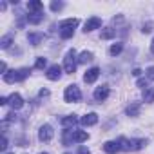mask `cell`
<instances>
[{"label":"cell","instance_id":"2e32d148","mask_svg":"<svg viewBox=\"0 0 154 154\" xmlns=\"http://www.w3.org/2000/svg\"><path fill=\"white\" fill-rule=\"evenodd\" d=\"M27 40H29L31 45H38V44L44 40V35H42V33H29V35H27Z\"/></svg>","mask_w":154,"mask_h":154},{"label":"cell","instance_id":"5b68a950","mask_svg":"<svg viewBox=\"0 0 154 154\" xmlns=\"http://www.w3.org/2000/svg\"><path fill=\"white\" fill-rule=\"evenodd\" d=\"M53 136H54V131H53L51 125L45 123V125L40 127V131H38V138H40V141H51Z\"/></svg>","mask_w":154,"mask_h":154},{"label":"cell","instance_id":"836d02e7","mask_svg":"<svg viewBox=\"0 0 154 154\" xmlns=\"http://www.w3.org/2000/svg\"><path fill=\"white\" fill-rule=\"evenodd\" d=\"M132 74H134V76H140V74H141V71H140V69H134V71H132Z\"/></svg>","mask_w":154,"mask_h":154},{"label":"cell","instance_id":"5bb4252c","mask_svg":"<svg viewBox=\"0 0 154 154\" xmlns=\"http://www.w3.org/2000/svg\"><path fill=\"white\" fill-rule=\"evenodd\" d=\"M103 150H105L107 154H114V152L120 150V143H118V141H105V143H103Z\"/></svg>","mask_w":154,"mask_h":154},{"label":"cell","instance_id":"ba28073f","mask_svg":"<svg viewBox=\"0 0 154 154\" xmlns=\"http://www.w3.org/2000/svg\"><path fill=\"white\" fill-rule=\"evenodd\" d=\"M100 27H102V20H100L98 17H91V18L85 22L84 31H85V33H89V31H94V29H100Z\"/></svg>","mask_w":154,"mask_h":154},{"label":"cell","instance_id":"d590c367","mask_svg":"<svg viewBox=\"0 0 154 154\" xmlns=\"http://www.w3.org/2000/svg\"><path fill=\"white\" fill-rule=\"evenodd\" d=\"M8 154H15V152H8Z\"/></svg>","mask_w":154,"mask_h":154},{"label":"cell","instance_id":"44dd1931","mask_svg":"<svg viewBox=\"0 0 154 154\" xmlns=\"http://www.w3.org/2000/svg\"><path fill=\"white\" fill-rule=\"evenodd\" d=\"M11 42H13V35H6V36H2V40H0V47L8 49L11 45Z\"/></svg>","mask_w":154,"mask_h":154},{"label":"cell","instance_id":"83f0119b","mask_svg":"<svg viewBox=\"0 0 154 154\" xmlns=\"http://www.w3.org/2000/svg\"><path fill=\"white\" fill-rule=\"evenodd\" d=\"M147 82H149L147 78H145V80H138V87H141V89H147Z\"/></svg>","mask_w":154,"mask_h":154},{"label":"cell","instance_id":"8d00e7d4","mask_svg":"<svg viewBox=\"0 0 154 154\" xmlns=\"http://www.w3.org/2000/svg\"><path fill=\"white\" fill-rule=\"evenodd\" d=\"M40 154H47V152H40Z\"/></svg>","mask_w":154,"mask_h":154},{"label":"cell","instance_id":"ac0fdd59","mask_svg":"<svg viewBox=\"0 0 154 154\" xmlns=\"http://www.w3.org/2000/svg\"><path fill=\"white\" fill-rule=\"evenodd\" d=\"M93 60V53L91 51H84L80 56H78V63H87V62H91Z\"/></svg>","mask_w":154,"mask_h":154},{"label":"cell","instance_id":"3957f363","mask_svg":"<svg viewBox=\"0 0 154 154\" xmlns=\"http://www.w3.org/2000/svg\"><path fill=\"white\" fill-rule=\"evenodd\" d=\"M76 63H78V58H76V51L74 49H69L65 58H63V71L67 74H72L76 71Z\"/></svg>","mask_w":154,"mask_h":154},{"label":"cell","instance_id":"6da1fadb","mask_svg":"<svg viewBox=\"0 0 154 154\" xmlns=\"http://www.w3.org/2000/svg\"><path fill=\"white\" fill-rule=\"evenodd\" d=\"M29 76V69L27 67H22V69H13V71H9V72H6L4 74V82L6 84H15V82H24L26 78Z\"/></svg>","mask_w":154,"mask_h":154},{"label":"cell","instance_id":"484cf974","mask_svg":"<svg viewBox=\"0 0 154 154\" xmlns=\"http://www.w3.org/2000/svg\"><path fill=\"white\" fill-rule=\"evenodd\" d=\"M145 76H147V80H154V65H150V67L145 71Z\"/></svg>","mask_w":154,"mask_h":154},{"label":"cell","instance_id":"4fadbf2b","mask_svg":"<svg viewBox=\"0 0 154 154\" xmlns=\"http://www.w3.org/2000/svg\"><path fill=\"white\" fill-rule=\"evenodd\" d=\"M140 111H141V103L140 102H134V103H131L127 109H125V112H127V116H138L140 114Z\"/></svg>","mask_w":154,"mask_h":154},{"label":"cell","instance_id":"d6a6232c","mask_svg":"<svg viewBox=\"0 0 154 154\" xmlns=\"http://www.w3.org/2000/svg\"><path fill=\"white\" fill-rule=\"evenodd\" d=\"M47 94H49V91H47V89H42V91H40V96H47Z\"/></svg>","mask_w":154,"mask_h":154},{"label":"cell","instance_id":"52a82bcc","mask_svg":"<svg viewBox=\"0 0 154 154\" xmlns=\"http://www.w3.org/2000/svg\"><path fill=\"white\" fill-rule=\"evenodd\" d=\"M47 78L49 80H53V82H56V80H60L62 78V67L60 65H51L49 69H47Z\"/></svg>","mask_w":154,"mask_h":154},{"label":"cell","instance_id":"d6986e66","mask_svg":"<svg viewBox=\"0 0 154 154\" xmlns=\"http://www.w3.org/2000/svg\"><path fill=\"white\" fill-rule=\"evenodd\" d=\"M27 20L29 24H40L44 20V15L42 13H35V15H27Z\"/></svg>","mask_w":154,"mask_h":154},{"label":"cell","instance_id":"e575fe53","mask_svg":"<svg viewBox=\"0 0 154 154\" xmlns=\"http://www.w3.org/2000/svg\"><path fill=\"white\" fill-rule=\"evenodd\" d=\"M150 51L154 53V38H152V42H150Z\"/></svg>","mask_w":154,"mask_h":154},{"label":"cell","instance_id":"d4e9b609","mask_svg":"<svg viewBox=\"0 0 154 154\" xmlns=\"http://www.w3.org/2000/svg\"><path fill=\"white\" fill-rule=\"evenodd\" d=\"M45 65H47V60H45L44 56H38L36 62H35V67H36V69H44Z\"/></svg>","mask_w":154,"mask_h":154},{"label":"cell","instance_id":"cb8c5ba5","mask_svg":"<svg viewBox=\"0 0 154 154\" xmlns=\"http://www.w3.org/2000/svg\"><path fill=\"white\" fill-rule=\"evenodd\" d=\"M114 35H116V31L111 29V27H105V29L102 31V38H103V40H109V38H112Z\"/></svg>","mask_w":154,"mask_h":154},{"label":"cell","instance_id":"30bf717a","mask_svg":"<svg viewBox=\"0 0 154 154\" xmlns=\"http://www.w3.org/2000/svg\"><path fill=\"white\" fill-rule=\"evenodd\" d=\"M107 98H109V87L107 85H102L94 91V100L96 102H105Z\"/></svg>","mask_w":154,"mask_h":154},{"label":"cell","instance_id":"8fae6325","mask_svg":"<svg viewBox=\"0 0 154 154\" xmlns=\"http://www.w3.org/2000/svg\"><path fill=\"white\" fill-rule=\"evenodd\" d=\"M98 122V114L96 112H89V114H85L82 120H80V123L84 125V127H91V125H94Z\"/></svg>","mask_w":154,"mask_h":154},{"label":"cell","instance_id":"277c9868","mask_svg":"<svg viewBox=\"0 0 154 154\" xmlns=\"http://www.w3.org/2000/svg\"><path fill=\"white\" fill-rule=\"evenodd\" d=\"M63 100L65 102H69V103H72V102H80L82 100V93H80V87L78 85H69V87H65V93H63Z\"/></svg>","mask_w":154,"mask_h":154},{"label":"cell","instance_id":"9c48e42d","mask_svg":"<svg viewBox=\"0 0 154 154\" xmlns=\"http://www.w3.org/2000/svg\"><path fill=\"white\" fill-rule=\"evenodd\" d=\"M98 76H100V69H98V67H93V69H89V71L84 74V82H85V84H94Z\"/></svg>","mask_w":154,"mask_h":154},{"label":"cell","instance_id":"603a6c76","mask_svg":"<svg viewBox=\"0 0 154 154\" xmlns=\"http://www.w3.org/2000/svg\"><path fill=\"white\" fill-rule=\"evenodd\" d=\"M122 49H123V44H120V42H118V44H112V45H111L109 53H111L112 56H116V54H120V53H122Z\"/></svg>","mask_w":154,"mask_h":154},{"label":"cell","instance_id":"e0dca14e","mask_svg":"<svg viewBox=\"0 0 154 154\" xmlns=\"http://www.w3.org/2000/svg\"><path fill=\"white\" fill-rule=\"evenodd\" d=\"M72 35H74V29H72V27H60V36H62L63 40L72 38Z\"/></svg>","mask_w":154,"mask_h":154},{"label":"cell","instance_id":"f1b7e54d","mask_svg":"<svg viewBox=\"0 0 154 154\" xmlns=\"http://www.w3.org/2000/svg\"><path fill=\"white\" fill-rule=\"evenodd\" d=\"M78 154H91V152H89L87 147H80V149H78Z\"/></svg>","mask_w":154,"mask_h":154},{"label":"cell","instance_id":"f546056e","mask_svg":"<svg viewBox=\"0 0 154 154\" xmlns=\"http://www.w3.org/2000/svg\"><path fill=\"white\" fill-rule=\"evenodd\" d=\"M8 143H9V141H8V138L4 136V140H2V145H0V147H2V150H6V149H8Z\"/></svg>","mask_w":154,"mask_h":154},{"label":"cell","instance_id":"1f68e13d","mask_svg":"<svg viewBox=\"0 0 154 154\" xmlns=\"http://www.w3.org/2000/svg\"><path fill=\"white\" fill-rule=\"evenodd\" d=\"M0 105H8V98H6V96L0 98Z\"/></svg>","mask_w":154,"mask_h":154},{"label":"cell","instance_id":"74e56055","mask_svg":"<svg viewBox=\"0 0 154 154\" xmlns=\"http://www.w3.org/2000/svg\"><path fill=\"white\" fill-rule=\"evenodd\" d=\"M65 154H67V152H65Z\"/></svg>","mask_w":154,"mask_h":154},{"label":"cell","instance_id":"7402d4cb","mask_svg":"<svg viewBox=\"0 0 154 154\" xmlns=\"http://www.w3.org/2000/svg\"><path fill=\"white\" fill-rule=\"evenodd\" d=\"M143 100H145V102H154V87H147V89H145Z\"/></svg>","mask_w":154,"mask_h":154},{"label":"cell","instance_id":"7a4b0ae2","mask_svg":"<svg viewBox=\"0 0 154 154\" xmlns=\"http://www.w3.org/2000/svg\"><path fill=\"white\" fill-rule=\"evenodd\" d=\"M118 143H120V149L122 150H140V149H143V145H147V141L145 140H127V138H120L118 140Z\"/></svg>","mask_w":154,"mask_h":154},{"label":"cell","instance_id":"9a60e30c","mask_svg":"<svg viewBox=\"0 0 154 154\" xmlns=\"http://www.w3.org/2000/svg\"><path fill=\"white\" fill-rule=\"evenodd\" d=\"M27 9L33 11V15H35V13H40V11L44 9V4L40 2V0H31V2L27 4Z\"/></svg>","mask_w":154,"mask_h":154},{"label":"cell","instance_id":"8992f818","mask_svg":"<svg viewBox=\"0 0 154 154\" xmlns=\"http://www.w3.org/2000/svg\"><path fill=\"white\" fill-rule=\"evenodd\" d=\"M8 103L13 107V111H18V109H22V105H24V100H22V96H20L18 93H13V94L8 98Z\"/></svg>","mask_w":154,"mask_h":154},{"label":"cell","instance_id":"ffe728a7","mask_svg":"<svg viewBox=\"0 0 154 154\" xmlns=\"http://www.w3.org/2000/svg\"><path fill=\"white\" fill-rule=\"evenodd\" d=\"M78 26V18H67V20H63L62 24H60V27H76Z\"/></svg>","mask_w":154,"mask_h":154},{"label":"cell","instance_id":"4316f807","mask_svg":"<svg viewBox=\"0 0 154 154\" xmlns=\"http://www.w3.org/2000/svg\"><path fill=\"white\" fill-rule=\"evenodd\" d=\"M62 8H63L62 2H51V9H53V11H60Z\"/></svg>","mask_w":154,"mask_h":154},{"label":"cell","instance_id":"7c38bea8","mask_svg":"<svg viewBox=\"0 0 154 154\" xmlns=\"http://www.w3.org/2000/svg\"><path fill=\"white\" fill-rule=\"evenodd\" d=\"M76 123H78V116H76V114H69V116L62 118V125H63V129H71V127H74Z\"/></svg>","mask_w":154,"mask_h":154},{"label":"cell","instance_id":"4dcf8cb0","mask_svg":"<svg viewBox=\"0 0 154 154\" xmlns=\"http://www.w3.org/2000/svg\"><path fill=\"white\" fill-rule=\"evenodd\" d=\"M0 71H2L4 74L8 72V65H6V62H2V65H0Z\"/></svg>","mask_w":154,"mask_h":154}]
</instances>
